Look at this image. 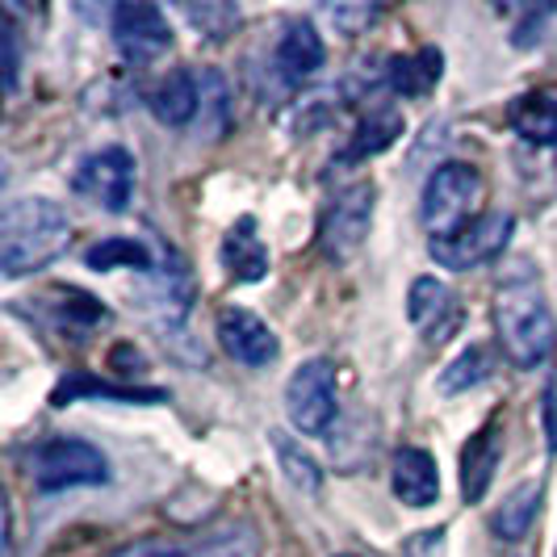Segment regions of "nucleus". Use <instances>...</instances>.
I'll use <instances>...</instances> for the list:
<instances>
[{
    "mask_svg": "<svg viewBox=\"0 0 557 557\" xmlns=\"http://www.w3.org/2000/svg\"><path fill=\"white\" fill-rule=\"evenodd\" d=\"M482 197V176L474 164H436L432 176L423 181V201H419V219L423 226L436 235H453L457 226H466L470 219H478L474 206Z\"/></svg>",
    "mask_w": 557,
    "mask_h": 557,
    "instance_id": "nucleus-4",
    "label": "nucleus"
},
{
    "mask_svg": "<svg viewBox=\"0 0 557 557\" xmlns=\"http://www.w3.org/2000/svg\"><path fill=\"white\" fill-rule=\"evenodd\" d=\"M536 511H541V486H536V482H520V486L495 507L491 529H495L499 541H524L532 529V520H536Z\"/></svg>",
    "mask_w": 557,
    "mask_h": 557,
    "instance_id": "nucleus-21",
    "label": "nucleus"
},
{
    "mask_svg": "<svg viewBox=\"0 0 557 557\" xmlns=\"http://www.w3.org/2000/svg\"><path fill=\"white\" fill-rule=\"evenodd\" d=\"M181 17H185L197 34H206L210 42H223L226 34H235V26H239V9H235V4H219V0L181 4Z\"/></svg>",
    "mask_w": 557,
    "mask_h": 557,
    "instance_id": "nucleus-27",
    "label": "nucleus"
},
{
    "mask_svg": "<svg viewBox=\"0 0 557 557\" xmlns=\"http://www.w3.org/2000/svg\"><path fill=\"white\" fill-rule=\"evenodd\" d=\"M219 344H223L226 357H235L239 364H251V369H269L281 357L277 332L244 307L219 310Z\"/></svg>",
    "mask_w": 557,
    "mask_h": 557,
    "instance_id": "nucleus-11",
    "label": "nucleus"
},
{
    "mask_svg": "<svg viewBox=\"0 0 557 557\" xmlns=\"http://www.w3.org/2000/svg\"><path fill=\"white\" fill-rule=\"evenodd\" d=\"M59 302H51L55 310L59 327H67V332H88V327H101V323H110V310L101 307L92 294H81V289H55Z\"/></svg>",
    "mask_w": 557,
    "mask_h": 557,
    "instance_id": "nucleus-25",
    "label": "nucleus"
},
{
    "mask_svg": "<svg viewBox=\"0 0 557 557\" xmlns=\"http://www.w3.org/2000/svg\"><path fill=\"white\" fill-rule=\"evenodd\" d=\"M511 231H516V219H511L507 210H486V214L470 219L466 226H457L453 235L428 239V256H432L441 269L470 273L478 264H491L495 256H503Z\"/></svg>",
    "mask_w": 557,
    "mask_h": 557,
    "instance_id": "nucleus-6",
    "label": "nucleus"
},
{
    "mask_svg": "<svg viewBox=\"0 0 557 557\" xmlns=\"http://www.w3.org/2000/svg\"><path fill=\"white\" fill-rule=\"evenodd\" d=\"M147 110L156 113V122L176 126V131L194 126L197 113H201V81H197V72H189V67L168 72L164 81L147 92Z\"/></svg>",
    "mask_w": 557,
    "mask_h": 557,
    "instance_id": "nucleus-15",
    "label": "nucleus"
},
{
    "mask_svg": "<svg viewBox=\"0 0 557 557\" xmlns=\"http://www.w3.org/2000/svg\"><path fill=\"white\" fill-rule=\"evenodd\" d=\"M403 135V117L394 110H373L364 117L361 126H357V135L348 143V151L339 156L344 164H357V160H369V156H377V151H386L394 139Z\"/></svg>",
    "mask_w": 557,
    "mask_h": 557,
    "instance_id": "nucleus-23",
    "label": "nucleus"
},
{
    "mask_svg": "<svg viewBox=\"0 0 557 557\" xmlns=\"http://www.w3.org/2000/svg\"><path fill=\"white\" fill-rule=\"evenodd\" d=\"M511 131L532 147H557V101L545 92H524L507 110Z\"/></svg>",
    "mask_w": 557,
    "mask_h": 557,
    "instance_id": "nucleus-19",
    "label": "nucleus"
},
{
    "mask_svg": "<svg viewBox=\"0 0 557 557\" xmlns=\"http://www.w3.org/2000/svg\"><path fill=\"white\" fill-rule=\"evenodd\" d=\"M113 557H260V536L248 520H223L185 536H147Z\"/></svg>",
    "mask_w": 557,
    "mask_h": 557,
    "instance_id": "nucleus-5",
    "label": "nucleus"
},
{
    "mask_svg": "<svg viewBox=\"0 0 557 557\" xmlns=\"http://www.w3.org/2000/svg\"><path fill=\"white\" fill-rule=\"evenodd\" d=\"M373 197H377V189L369 181H357L327 201L323 223H319V248L327 260L339 264V260H352L361 251L364 235L373 226Z\"/></svg>",
    "mask_w": 557,
    "mask_h": 557,
    "instance_id": "nucleus-9",
    "label": "nucleus"
},
{
    "mask_svg": "<svg viewBox=\"0 0 557 557\" xmlns=\"http://www.w3.org/2000/svg\"><path fill=\"white\" fill-rule=\"evenodd\" d=\"M339 398H335V364L314 357L298 364L285 382V416L302 436H323L335 423Z\"/></svg>",
    "mask_w": 557,
    "mask_h": 557,
    "instance_id": "nucleus-7",
    "label": "nucleus"
},
{
    "mask_svg": "<svg viewBox=\"0 0 557 557\" xmlns=\"http://www.w3.org/2000/svg\"><path fill=\"white\" fill-rule=\"evenodd\" d=\"M72 244L67 210L51 197H17L0 214V269L4 277H26L59 260Z\"/></svg>",
    "mask_w": 557,
    "mask_h": 557,
    "instance_id": "nucleus-2",
    "label": "nucleus"
},
{
    "mask_svg": "<svg viewBox=\"0 0 557 557\" xmlns=\"http://www.w3.org/2000/svg\"><path fill=\"white\" fill-rule=\"evenodd\" d=\"M156 260H160V251L151 248L147 239H135V235H110V239H101V244H92V248L84 251V264L92 269V273H113V269H135V273H156Z\"/></svg>",
    "mask_w": 557,
    "mask_h": 557,
    "instance_id": "nucleus-18",
    "label": "nucleus"
},
{
    "mask_svg": "<svg viewBox=\"0 0 557 557\" xmlns=\"http://www.w3.org/2000/svg\"><path fill=\"white\" fill-rule=\"evenodd\" d=\"M0 67H4V92H17L22 81V42H17V26L0 22Z\"/></svg>",
    "mask_w": 557,
    "mask_h": 557,
    "instance_id": "nucleus-29",
    "label": "nucleus"
},
{
    "mask_svg": "<svg viewBox=\"0 0 557 557\" xmlns=\"http://www.w3.org/2000/svg\"><path fill=\"white\" fill-rule=\"evenodd\" d=\"M26 474L38 491H72V486H106L110 461L106 453L76 436H47L26 453Z\"/></svg>",
    "mask_w": 557,
    "mask_h": 557,
    "instance_id": "nucleus-3",
    "label": "nucleus"
},
{
    "mask_svg": "<svg viewBox=\"0 0 557 557\" xmlns=\"http://www.w3.org/2000/svg\"><path fill=\"white\" fill-rule=\"evenodd\" d=\"M391 486L398 503L407 507H432L441 499V470H436V457L423 453V448H398L394 453V470Z\"/></svg>",
    "mask_w": 557,
    "mask_h": 557,
    "instance_id": "nucleus-16",
    "label": "nucleus"
},
{
    "mask_svg": "<svg viewBox=\"0 0 557 557\" xmlns=\"http://www.w3.org/2000/svg\"><path fill=\"white\" fill-rule=\"evenodd\" d=\"M486 377H491V352L474 344V348H466V352L441 373V391L461 394V391H470V386H482Z\"/></svg>",
    "mask_w": 557,
    "mask_h": 557,
    "instance_id": "nucleus-28",
    "label": "nucleus"
},
{
    "mask_svg": "<svg viewBox=\"0 0 557 557\" xmlns=\"http://www.w3.org/2000/svg\"><path fill=\"white\" fill-rule=\"evenodd\" d=\"M541 428H545V448L557 453V369L545 382V394H541Z\"/></svg>",
    "mask_w": 557,
    "mask_h": 557,
    "instance_id": "nucleus-31",
    "label": "nucleus"
},
{
    "mask_svg": "<svg viewBox=\"0 0 557 557\" xmlns=\"http://www.w3.org/2000/svg\"><path fill=\"white\" fill-rule=\"evenodd\" d=\"M323 13L332 17L335 29H339L344 38H357L364 26H373V22H377V9H369V4H327Z\"/></svg>",
    "mask_w": 557,
    "mask_h": 557,
    "instance_id": "nucleus-30",
    "label": "nucleus"
},
{
    "mask_svg": "<svg viewBox=\"0 0 557 557\" xmlns=\"http://www.w3.org/2000/svg\"><path fill=\"white\" fill-rule=\"evenodd\" d=\"M445 72V55L436 47H423L416 55H394L386 67V84L398 97H428Z\"/></svg>",
    "mask_w": 557,
    "mask_h": 557,
    "instance_id": "nucleus-20",
    "label": "nucleus"
},
{
    "mask_svg": "<svg viewBox=\"0 0 557 557\" xmlns=\"http://www.w3.org/2000/svg\"><path fill=\"white\" fill-rule=\"evenodd\" d=\"M403 557H445V529L416 532V536L403 545Z\"/></svg>",
    "mask_w": 557,
    "mask_h": 557,
    "instance_id": "nucleus-32",
    "label": "nucleus"
},
{
    "mask_svg": "<svg viewBox=\"0 0 557 557\" xmlns=\"http://www.w3.org/2000/svg\"><path fill=\"white\" fill-rule=\"evenodd\" d=\"M201 81V113L197 122L210 131V139H223L226 126H231V88L219 72H197Z\"/></svg>",
    "mask_w": 557,
    "mask_h": 557,
    "instance_id": "nucleus-26",
    "label": "nucleus"
},
{
    "mask_svg": "<svg viewBox=\"0 0 557 557\" xmlns=\"http://www.w3.org/2000/svg\"><path fill=\"white\" fill-rule=\"evenodd\" d=\"M219 256H223V269L235 281H248L251 285V281L269 277V248H264V239L256 235V219H251V214H244L239 223L226 231Z\"/></svg>",
    "mask_w": 557,
    "mask_h": 557,
    "instance_id": "nucleus-17",
    "label": "nucleus"
},
{
    "mask_svg": "<svg viewBox=\"0 0 557 557\" xmlns=\"http://www.w3.org/2000/svg\"><path fill=\"white\" fill-rule=\"evenodd\" d=\"M135 156L126 147H101L92 156H84L76 176H72V189L101 206L106 214H126L131 201H135Z\"/></svg>",
    "mask_w": 557,
    "mask_h": 557,
    "instance_id": "nucleus-8",
    "label": "nucleus"
},
{
    "mask_svg": "<svg viewBox=\"0 0 557 557\" xmlns=\"http://www.w3.org/2000/svg\"><path fill=\"white\" fill-rule=\"evenodd\" d=\"M269 445H273V453H277L281 474L289 478V486H294V491H307V495H314V491L323 486L319 461H314V457H310V453L298 445V441H289L281 428H273V432H269Z\"/></svg>",
    "mask_w": 557,
    "mask_h": 557,
    "instance_id": "nucleus-24",
    "label": "nucleus"
},
{
    "mask_svg": "<svg viewBox=\"0 0 557 557\" xmlns=\"http://www.w3.org/2000/svg\"><path fill=\"white\" fill-rule=\"evenodd\" d=\"M323 59H327L323 38H319V29L310 26V22H289V26L281 29L277 51H273V67H277L281 84H289V88L307 84L323 67Z\"/></svg>",
    "mask_w": 557,
    "mask_h": 557,
    "instance_id": "nucleus-13",
    "label": "nucleus"
},
{
    "mask_svg": "<svg viewBox=\"0 0 557 557\" xmlns=\"http://www.w3.org/2000/svg\"><path fill=\"white\" fill-rule=\"evenodd\" d=\"M117 398V403H164L168 394L164 391H135V386H110V382H97V377H88V373H72V377H63L51 394V403L55 407H67V403H76V398Z\"/></svg>",
    "mask_w": 557,
    "mask_h": 557,
    "instance_id": "nucleus-22",
    "label": "nucleus"
},
{
    "mask_svg": "<svg viewBox=\"0 0 557 557\" xmlns=\"http://www.w3.org/2000/svg\"><path fill=\"white\" fill-rule=\"evenodd\" d=\"M113 42L126 63L147 67L172 47V26H168L164 9L147 4V0H126L113 9Z\"/></svg>",
    "mask_w": 557,
    "mask_h": 557,
    "instance_id": "nucleus-10",
    "label": "nucleus"
},
{
    "mask_svg": "<svg viewBox=\"0 0 557 557\" xmlns=\"http://www.w3.org/2000/svg\"><path fill=\"white\" fill-rule=\"evenodd\" d=\"M407 314L416 323L428 344H441L457 332V319H461V307H457V294L448 289L445 281L436 277H419L407 294Z\"/></svg>",
    "mask_w": 557,
    "mask_h": 557,
    "instance_id": "nucleus-12",
    "label": "nucleus"
},
{
    "mask_svg": "<svg viewBox=\"0 0 557 557\" xmlns=\"http://www.w3.org/2000/svg\"><path fill=\"white\" fill-rule=\"evenodd\" d=\"M495 332H499L503 357L516 369H536L549 361L557 344V323L549 298L541 289V277L529 273V264H520V273L499 285L495 294Z\"/></svg>",
    "mask_w": 557,
    "mask_h": 557,
    "instance_id": "nucleus-1",
    "label": "nucleus"
},
{
    "mask_svg": "<svg viewBox=\"0 0 557 557\" xmlns=\"http://www.w3.org/2000/svg\"><path fill=\"white\" fill-rule=\"evenodd\" d=\"M499 461H503V423L499 419H486L474 436H470V445L461 448V495L470 503L486 499Z\"/></svg>",
    "mask_w": 557,
    "mask_h": 557,
    "instance_id": "nucleus-14",
    "label": "nucleus"
}]
</instances>
